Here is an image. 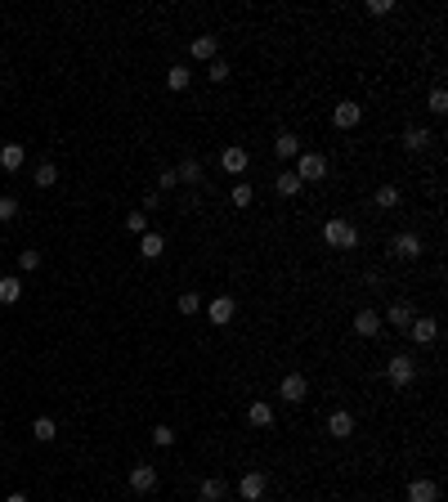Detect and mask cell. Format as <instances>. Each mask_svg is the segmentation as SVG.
I'll return each instance as SVG.
<instances>
[{"mask_svg": "<svg viewBox=\"0 0 448 502\" xmlns=\"http://www.w3.org/2000/svg\"><path fill=\"white\" fill-rule=\"evenodd\" d=\"M23 162H27V148L23 144H5V148H0V166H5V170H18Z\"/></svg>", "mask_w": 448, "mask_h": 502, "instance_id": "e0dca14e", "label": "cell"}, {"mask_svg": "<svg viewBox=\"0 0 448 502\" xmlns=\"http://www.w3.org/2000/svg\"><path fill=\"white\" fill-rule=\"evenodd\" d=\"M233 310H238V305H233V296H215L206 314H211V323H215V328H224L229 319H233Z\"/></svg>", "mask_w": 448, "mask_h": 502, "instance_id": "4fadbf2b", "label": "cell"}, {"mask_svg": "<svg viewBox=\"0 0 448 502\" xmlns=\"http://www.w3.org/2000/svg\"><path fill=\"white\" fill-rule=\"evenodd\" d=\"M130 489H135V494H152V489H157V471L152 467H130Z\"/></svg>", "mask_w": 448, "mask_h": 502, "instance_id": "8fae6325", "label": "cell"}, {"mask_svg": "<svg viewBox=\"0 0 448 502\" xmlns=\"http://www.w3.org/2000/svg\"><path fill=\"white\" fill-rule=\"evenodd\" d=\"M386 377H390L395 386H408V382L417 377V364H413L408 355H390V364H386Z\"/></svg>", "mask_w": 448, "mask_h": 502, "instance_id": "277c9868", "label": "cell"}, {"mask_svg": "<svg viewBox=\"0 0 448 502\" xmlns=\"http://www.w3.org/2000/svg\"><path fill=\"white\" fill-rule=\"evenodd\" d=\"M247 422H251V426H269L274 422V409H269V404H251V409H247Z\"/></svg>", "mask_w": 448, "mask_h": 502, "instance_id": "83f0119b", "label": "cell"}, {"mask_svg": "<svg viewBox=\"0 0 448 502\" xmlns=\"http://www.w3.org/2000/svg\"><path fill=\"white\" fill-rule=\"evenodd\" d=\"M175 179L179 184H202V162H197V157H184V162L175 166Z\"/></svg>", "mask_w": 448, "mask_h": 502, "instance_id": "9a60e30c", "label": "cell"}, {"mask_svg": "<svg viewBox=\"0 0 448 502\" xmlns=\"http://www.w3.org/2000/svg\"><path fill=\"white\" fill-rule=\"evenodd\" d=\"M229 197H233V206H251L256 202V188L251 184H233V193H229Z\"/></svg>", "mask_w": 448, "mask_h": 502, "instance_id": "f546056e", "label": "cell"}, {"mask_svg": "<svg viewBox=\"0 0 448 502\" xmlns=\"http://www.w3.org/2000/svg\"><path fill=\"white\" fill-rule=\"evenodd\" d=\"M265 489H269V476H265V471H247V476L238 480V498L242 502H260Z\"/></svg>", "mask_w": 448, "mask_h": 502, "instance_id": "3957f363", "label": "cell"}, {"mask_svg": "<svg viewBox=\"0 0 448 502\" xmlns=\"http://www.w3.org/2000/svg\"><path fill=\"white\" fill-rule=\"evenodd\" d=\"M32 435H36L41 444H50L54 435H59V426H54V418H36V422H32Z\"/></svg>", "mask_w": 448, "mask_h": 502, "instance_id": "d4e9b609", "label": "cell"}, {"mask_svg": "<svg viewBox=\"0 0 448 502\" xmlns=\"http://www.w3.org/2000/svg\"><path fill=\"white\" fill-rule=\"evenodd\" d=\"M188 50H193V59H215V50H220V41H215V36H197V41L188 45Z\"/></svg>", "mask_w": 448, "mask_h": 502, "instance_id": "44dd1931", "label": "cell"}, {"mask_svg": "<svg viewBox=\"0 0 448 502\" xmlns=\"http://www.w3.org/2000/svg\"><path fill=\"white\" fill-rule=\"evenodd\" d=\"M355 332L359 337H377L381 332V314H377V310H359V314H355Z\"/></svg>", "mask_w": 448, "mask_h": 502, "instance_id": "5bb4252c", "label": "cell"}, {"mask_svg": "<svg viewBox=\"0 0 448 502\" xmlns=\"http://www.w3.org/2000/svg\"><path fill=\"white\" fill-rule=\"evenodd\" d=\"M408 332H413L417 346H435V337H440V323L426 314V319H413V323H408Z\"/></svg>", "mask_w": 448, "mask_h": 502, "instance_id": "52a82bcc", "label": "cell"}, {"mask_svg": "<svg viewBox=\"0 0 448 502\" xmlns=\"http://www.w3.org/2000/svg\"><path fill=\"white\" fill-rule=\"evenodd\" d=\"M152 444H157V449H170V444H175V431H170V426H152Z\"/></svg>", "mask_w": 448, "mask_h": 502, "instance_id": "1f68e13d", "label": "cell"}, {"mask_svg": "<svg viewBox=\"0 0 448 502\" xmlns=\"http://www.w3.org/2000/svg\"><path fill=\"white\" fill-rule=\"evenodd\" d=\"M32 184L36 188H54V184H59V166H54V162H41V166H36V175H32Z\"/></svg>", "mask_w": 448, "mask_h": 502, "instance_id": "ffe728a7", "label": "cell"}, {"mask_svg": "<svg viewBox=\"0 0 448 502\" xmlns=\"http://www.w3.org/2000/svg\"><path fill=\"white\" fill-rule=\"evenodd\" d=\"M395 9V0H368V14H390Z\"/></svg>", "mask_w": 448, "mask_h": 502, "instance_id": "74e56055", "label": "cell"}, {"mask_svg": "<svg viewBox=\"0 0 448 502\" xmlns=\"http://www.w3.org/2000/svg\"><path fill=\"white\" fill-rule=\"evenodd\" d=\"M220 166L229 170V175H242V170L251 166V153H247V148H238V144H233V148H224V153H220Z\"/></svg>", "mask_w": 448, "mask_h": 502, "instance_id": "ba28073f", "label": "cell"}, {"mask_svg": "<svg viewBox=\"0 0 448 502\" xmlns=\"http://www.w3.org/2000/svg\"><path fill=\"white\" fill-rule=\"evenodd\" d=\"M14 215H18V202L14 197H0V224H9Z\"/></svg>", "mask_w": 448, "mask_h": 502, "instance_id": "8d00e7d4", "label": "cell"}, {"mask_svg": "<svg viewBox=\"0 0 448 502\" xmlns=\"http://www.w3.org/2000/svg\"><path fill=\"white\" fill-rule=\"evenodd\" d=\"M332 121H337L341 130H350V126H359V121H364V108H359L355 99H346V103H337V112H332Z\"/></svg>", "mask_w": 448, "mask_h": 502, "instance_id": "9c48e42d", "label": "cell"}, {"mask_svg": "<svg viewBox=\"0 0 448 502\" xmlns=\"http://www.w3.org/2000/svg\"><path fill=\"white\" fill-rule=\"evenodd\" d=\"M328 435H332V440H350V435H355V418H350L346 409H337L328 418Z\"/></svg>", "mask_w": 448, "mask_h": 502, "instance_id": "30bf717a", "label": "cell"}, {"mask_svg": "<svg viewBox=\"0 0 448 502\" xmlns=\"http://www.w3.org/2000/svg\"><path fill=\"white\" fill-rule=\"evenodd\" d=\"M126 229H130V233H139V238H144V233H148V215L130 211V215H126Z\"/></svg>", "mask_w": 448, "mask_h": 502, "instance_id": "d6a6232c", "label": "cell"}, {"mask_svg": "<svg viewBox=\"0 0 448 502\" xmlns=\"http://www.w3.org/2000/svg\"><path fill=\"white\" fill-rule=\"evenodd\" d=\"M404 148H413V153H422V148H431V130H404Z\"/></svg>", "mask_w": 448, "mask_h": 502, "instance_id": "603a6c76", "label": "cell"}, {"mask_svg": "<svg viewBox=\"0 0 448 502\" xmlns=\"http://www.w3.org/2000/svg\"><path fill=\"white\" fill-rule=\"evenodd\" d=\"M197 310H202V296H197V292H184V296H179V314H197Z\"/></svg>", "mask_w": 448, "mask_h": 502, "instance_id": "4dcf8cb0", "label": "cell"}, {"mask_svg": "<svg viewBox=\"0 0 448 502\" xmlns=\"http://www.w3.org/2000/svg\"><path fill=\"white\" fill-rule=\"evenodd\" d=\"M390 251H395L399 260H417V256H422V238H417L413 229H404V233H395V242H390Z\"/></svg>", "mask_w": 448, "mask_h": 502, "instance_id": "5b68a950", "label": "cell"}, {"mask_svg": "<svg viewBox=\"0 0 448 502\" xmlns=\"http://www.w3.org/2000/svg\"><path fill=\"white\" fill-rule=\"evenodd\" d=\"M18 296H23V283H18V278H0V301H5V305H14Z\"/></svg>", "mask_w": 448, "mask_h": 502, "instance_id": "f1b7e54d", "label": "cell"}, {"mask_svg": "<svg viewBox=\"0 0 448 502\" xmlns=\"http://www.w3.org/2000/svg\"><path fill=\"white\" fill-rule=\"evenodd\" d=\"M161 251H166V238H161V233H144V238H139V256H144V260H157Z\"/></svg>", "mask_w": 448, "mask_h": 502, "instance_id": "ac0fdd59", "label": "cell"}, {"mask_svg": "<svg viewBox=\"0 0 448 502\" xmlns=\"http://www.w3.org/2000/svg\"><path fill=\"white\" fill-rule=\"evenodd\" d=\"M278 395H283L287 404H301L305 395H310V382H305L301 373H287V377H283V386H278Z\"/></svg>", "mask_w": 448, "mask_h": 502, "instance_id": "8992f818", "label": "cell"}, {"mask_svg": "<svg viewBox=\"0 0 448 502\" xmlns=\"http://www.w3.org/2000/svg\"><path fill=\"white\" fill-rule=\"evenodd\" d=\"M301 188H305V184L296 179V170H283V175H278V193H283V197H296Z\"/></svg>", "mask_w": 448, "mask_h": 502, "instance_id": "484cf974", "label": "cell"}, {"mask_svg": "<svg viewBox=\"0 0 448 502\" xmlns=\"http://www.w3.org/2000/svg\"><path fill=\"white\" fill-rule=\"evenodd\" d=\"M323 242H328V247H341V251H350L359 242V229L350 220H328L323 224Z\"/></svg>", "mask_w": 448, "mask_h": 502, "instance_id": "6da1fadb", "label": "cell"}, {"mask_svg": "<svg viewBox=\"0 0 448 502\" xmlns=\"http://www.w3.org/2000/svg\"><path fill=\"white\" fill-rule=\"evenodd\" d=\"M408 502H440V485L435 480H413L408 485Z\"/></svg>", "mask_w": 448, "mask_h": 502, "instance_id": "7c38bea8", "label": "cell"}, {"mask_svg": "<svg viewBox=\"0 0 448 502\" xmlns=\"http://www.w3.org/2000/svg\"><path fill=\"white\" fill-rule=\"evenodd\" d=\"M274 153L278 157H301V139L292 135V130H283V135L274 139Z\"/></svg>", "mask_w": 448, "mask_h": 502, "instance_id": "d6986e66", "label": "cell"}, {"mask_svg": "<svg viewBox=\"0 0 448 502\" xmlns=\"http://www.w3.org/2000/svg\"><path fill=\"white\" fill-rule=\"evenodd\" d=\"M224 489H229L224 480H220V476H211V480H202V489H197V494H202V502H220V498H224Z\"/></svg>", "mask_w": 448, "mask_h": 502, "instance_id": "7402d4cb", "label": "cell"}, {"mask_svg": "<svg viewBox=\"0 0 448 502\" xmlns=\"http://www.w3.org/2000/svg\"><path fill=\"white\" fill-rule=\"evenodd\" d=\"M373 202L381 206V211H395V206H399V188H395V184H381V188H377V197H373Z\"/></svg>", "mask_w": 448, "mask_h": 502, "instance_id": "cb8c5ba5", "label": "cell"}, {"mask_svg": "<svg viewBox=\"0 0 448 502\" xmlns=\"http://www.w3.org/2000/svg\"><path fill=\"white\" fill-rule=\"evenodd\" d=\"M413 319H417V314H413V305H408V301H395V305L386 310V323H390V328H408Z\"/></svg>", "mask_w": 448, "mask_h": 502, "instance_id": "2e32d148", "label": "cell"}, {"mask_svg": "<svg viewBox=\"0 0 448 502\" xmlns=\"http://www.w3.org/2000/svg\"><path fill=\"white\" fill-rule=\"evenodd\" d=\"M323 175H328V157H323V153H301L296 157V179H301V184L323 179Z\"/></svg>", "mask_w": 448, "mask_h": 502, "instance_id": "7a4b0ae2", "label": "cell"}, {"mask_svg": "<svg viewBox=\"0 0 448 502\" xmlns=\"http://www.w3.org/2000/svg\"><path fill=\"white\" fill-rule=\"evenodd\" d=\"M431 112H435V117H444V112H448V94L440 90V85L431 90Z\"/></svg>", "mask_w": 448, "mask_h": 502, "instance_id": "836d02e7", "label": "cell"}, {"mask_svg": "<svg viewBox=\"0 0 448 502\" xmlns=\"http://www.w3.org/2000/svg\"><path fill=\"white\" fill-rule=\"evenodd\" d=\"M5 502H27V494H9V498H5Z\"/></svg>", "mask_w": 448, "mask_h": 502, "instance_id": "60d3db41", "label": "cell"}, {"mask_svg": "<svg viewBox=\"0 0 448 502\" xmlns=\"http://www.w3.org/2000/svg\"><path fill=\"white\" fill-rule=\"evenodd\" d=\"M36 265H41V251H18V269L23 274H32Z\"/></svg>", "mask_w": 448, "mask_h": 502, "instance_id": "e575fe53", "label": "cell"}, {"mask_svg": "<svg viewBox=\"0 0 448 502\" xmlns=\"http://www.w3.org/2000/svg\"><path fill=\"white\" fill-rule=\"evenodd\" d=\"M188 81H193V72H188V68H179V63L166 72V85H170V90H188Z\"/></svg>", "mask_w": 448, "mask_h": 502, "instance_id": "4316f807", "label": "cell"}, {"mask_svg": "<svg viewBox=\"0 0 448 502\" xmlns=\"http://www.w3.org/2000/svg\"><path fill=\"white\" fill-rule=\"evenodd\" d=\"M144 206H148V211H157V206H161V193H157V188H152V193H144Z\"/></svg>", "mask_w": 448, "mask_h": 502, "instance_id": "ab89813d", "label": "cell"}, {"mask_svg": "<svg viewBox=\"0 0 448 502\" xmlns=\"http://www.w3.org/2000/svg\"><path fill=\"white\" fill-rule=\"evenodd\" d=\"M157 184H161V188H170V184H179V179H175V166H170V170H161V175H157Z\"/></svg>", "mask_w": 448, "mask_h": 502, "instance_id": "f35d334b", "label": "cell"}, {"mask_svg": "<svg viewBox=\"0 0 448 502\" xmlns=\"http://www.w3.org/2000/svg\"><path fill=\"white\" fill-rule=\"evenodd\" d=\"M206 77H211V81H229V63H224V59H211V68H206Z\"/></svg>", "mask_w": 448, "mask_h": 502, "instance_id": "d590c367", "label": "cell"}]
</instances>
